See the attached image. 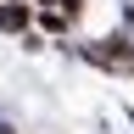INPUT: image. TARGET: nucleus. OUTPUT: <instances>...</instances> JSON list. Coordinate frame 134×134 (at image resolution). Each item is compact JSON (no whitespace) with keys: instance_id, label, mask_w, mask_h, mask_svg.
<instances>
[{"instance_id":"1","label":"nucleus","mask_w":134,"mask_h":134,"mask_svg":"<svg viewBox=\"0 0 134 134\" xmlns=\"http://www.w3.org/2000/svg\"><path fill=\"white\" fill-rule=\"evenodd\" d=\"M95 62H106V67H134V50H129L123 39H106V45L95 50Z\"/></svg>"},{"instance_id":"2","label":"nucleus","mask_w":134,"mask_h":134,"mask_svg":"<svg viewBox=\"0 0 134 134\" xmlns=\"http://www.w3.org/2000/svg\"><path fill=\"white\" fill-rule=\"evenodd\" d=\"M0 28H6V34H23V28H28V6H23V0L0 6Z\"/></svg>"},{"instance_id":"3","label":"nucleus","mask_w":134,"mask_h":134,"mask_svg":"<svg viewBox=\"0 0 134 134\" xmlns=\"http://www.w3.org/2000/svg\"><path fill=\"white\" fill-rule=\"evenodd\" d=\"M0 134H11V129H6V123H0Z\"/></svg>"}]
</instances>
